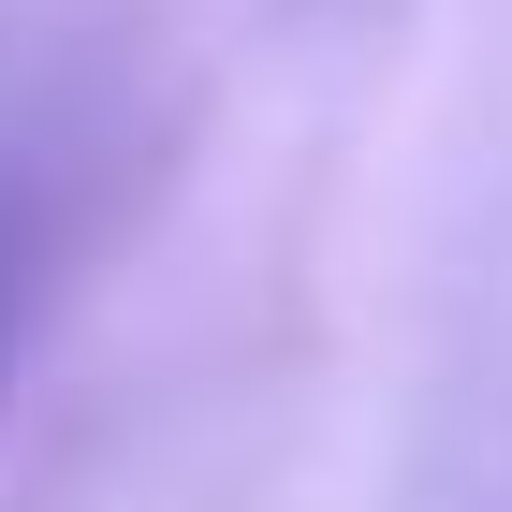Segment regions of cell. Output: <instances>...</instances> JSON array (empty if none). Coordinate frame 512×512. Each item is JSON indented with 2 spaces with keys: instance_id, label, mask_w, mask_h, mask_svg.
<instances>
[{
  "instance_id": "6da1fadb",
  "label": "cell",
  "mask_w": 512,
  "mask_h": 512,
  "mask_svg": "<svg viewBox=\"0 0 512 512\" xmlns=\"http://www.w3.org/2000/svg\"><path fill=\"white\" fill-rule=\"evenodd\" d=\"M0 278H15V235H0Z\"/></svg>"
}]
</instances>
